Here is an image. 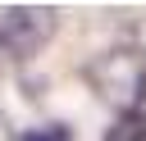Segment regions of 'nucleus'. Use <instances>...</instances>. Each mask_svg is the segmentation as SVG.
Segmentation results:
<instances>
[{"instance_id":"39448f33","label":"nucleus","mask_w":146,"mask_h":141,"mask_svg":"<svg viewBox=\"0 0 146 141\" xmlns=\"http://www.w3.org/2000/svg\"><path fill=\"white\" fill-rule=\"evenodd\" d=\"M141 41H146V23H141Z\"/></svg>"},{"instance_id":"f257e3e1","label":"nucleus","mask_w":146,"mask_h":141,"mask_svg":"<svg viewBox=\"0 0 146 141\" xmlns=\"http://www.w3.org/2000/svg\"><path fill=\"white\" fill-rule=\"evenodd\" d=\"M87 82L105 105H114L119 114H132L146 100V55L141 50H105L87 64Z\"/></svg>"},{"instance_id":"f03ea898","label":"nucleus","mask_w":146,"mask_h":141,"mask_svg":"<svg viewBox=\"0 0 146 141\" xmlns=\"http://www.w3.org/2000/svg\"><path fill=\"white\" fill-rule=\"evenodd\" d=\"M55 36V9H9L0 18V45L14 55V59H32L46 41Z\"/></svg>"},{"instance_id":"7ed1b4c3","label":"nucleus","mask_w":146,"mask_h":141,"mask_svg":"<svg viewBox=\"0 0 146 141\" xmlns=\"http://www.w3.org/2000/svg\"><path fill=\"white\" fill-rule=\"evenodd\" d=\"M105 141H146V114H141V109L119 114V118L105 127Z\"/></svg>"},{"instance_id":"20e7f679","label":"nucleus","mask_w":146,"mask_h":141,"mask_svg":"<svg viewBox=\"0 0 146 141\" xmlns=\"http://www.w3.org/2000/svg\"><path fill=\"white\" fill-rule=\"evenodd\" d=\"M18 141H73L68 123H41V127H27Z\"/></svg>"}]
</instances>
